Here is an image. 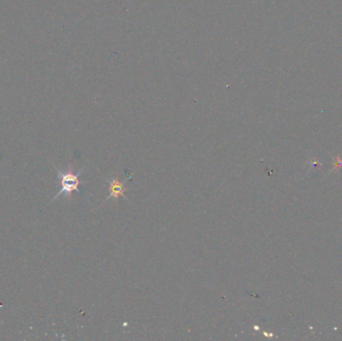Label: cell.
Returning a JSON list of instances; mask_svg holds the SVG:
<instances>
[{"label":"cell","mask_w":342,"mask_h":341,"mask_svg":"<svg viewBox=\"0 0 342 341\" xmlns=\"http://www.w3.org/2000/svg\"><path fill=\"white\" fill-rule=\"evenodd\" d=\"M82 171H83V168H81L78 172L75 173L73 171V166L71 164L68 166L66 172H62L60 171V170H57V177L60 183V190L52 198L51 201L58 199L59 196L61 195H65L66 197H68V199H71L72 193L74 191L80 193V190L78 189L79 185L81 184V181L79 180V176L81 175Z\"/></svg>","instance_id":"6da1fadb"},{"label":"cell","mask_w":342,"mask_h":341,"mask_svg":"<svg viewBox=\"0 0 342 341\" xmlns=\"http://www.w3.org/2000/svg\"><path fill=\"white\" fill-rule=\"evenodd\" d=\"M124 181H119L118 177L116 178H113L111 181H110V184H109V195L107 196V199L109 198H114L116 201H118V198L120 196H124V193L128 190L127 188L124 187Z\"/></svg>","instance_id":"7a4b0ae2"},{"label":"cell","mask_w":342,"mask_h":341,"mask_svg":"<svg viewBox=\"0 0 342 341\" xmlns=\"http://www.w3.org/2000/svg\"><path fill=\"white\" fill-rule=\"evenodd\" d=\"M341 167H342V160H341V158L339 156H337V157L334 158V163H333L332 170H337V169H339Z\"/></svg>","instance_id":"3957f363"}]
</instances>
